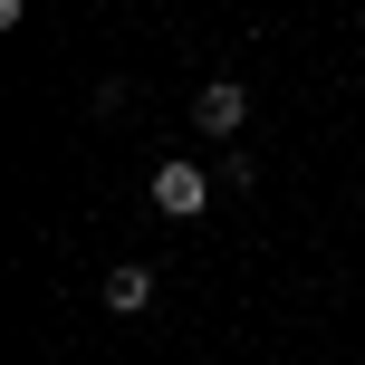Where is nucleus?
Instances as JSON below:
<instances>
[{
	"label": "nucleus",
	"instance_id": "1",
	"mask_svg": "<svg viewBox=\"0 0 365 365\" xmlns=\"http://www.w3.org/2000/svg\"><path fill=\"white\" fill-rule=\"evenodd\" d=\"M154 212H164V221L212 212V182H202V164H154Z\"/></svg>",
	"mask_w": 365,
	"mask_h": 365
},
{
	"label": "nucleus",
	"instance_id": "2",
	"mask_svg": "<svg viewBox=\"0 0 365 365\" xmlns=\"http://www.w3.org/2000/svg\"><path fill=\"white\" fill-rule=\"evenodd\" d=\"M192 125H202V135H240V125H250V87H231V77H212V87L192 96Z\"/></svg>",
	"mask_w": 365,
	"mask_h": 365
},
{
	"label": "nucleus",
	"instance_id": "3",
	"mask_svg": "<svg viewBox=\"0 0 365 365\" xmlns=\"http://www.w3.org/2000/svg\"><path fill=\"white\" fill-rule=\"evenodd\" d=\"M106 308H115V317H145V308H154V269H145V259L106 269Z\"/></svg>",
	"mask_w": 365,
	"mask_h": 365
}]
</instances>
